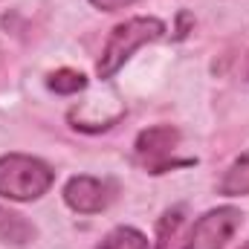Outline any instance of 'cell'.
I'll list each match as a JSON object with an SVG mask.
<instances>
[{
	"label": "cell",
	"instance_id": "1",
	"mask_svg": "<svg viewBox=\"0 0 249 249\" xmlns=\"http://www.w3.org/2000/svg\"><path fill=\"white\" fill-rule=\"evenodd\" d=\"M165 32L168 29H165V23L160 18H130V20L119 23L110 32V38L105 41V47H102V55H99V64H96V75L99 78H113L139 47L165 38Z\"/></svg>",
	"mask_w": 249,
	"mask_h": 249
},
{
	"label": "cell",
	"instance_id": "2",
	"mask_svg": "<svg viewBox=\"0 0 249 249\" xmlns=\"http://www.w3.org/2000/svg\"><path fill=\"white\" fill-rule=\"evenodd\" d=\"M55 183V171L29 154H3L0 157V197L29 203L44 197Z\"/></svg>",
	"mask_w": 249,
	"mask_h": 249
},
{
	"label": "cell",
	"instance_id": "3",
	"mask_svg": "<svg viewBox=\"0 0 249 249\" xmlns=\"http://www.w3.org/2000/svg\"><path fill=\"white\" fill-rule=\"evenodd\" d=\"M180 151V130L174 124H154L136 136L133 157L148 174H165L183 165H194V160H177Z\"/></svg>",
	"mask_w": 249,
	"mask_h": 249
},
{
	"label": "cell",
	"instance_id": "4",
	"mask_svg": "<svg viewBox=\"0 0 249 249\" xmlns=\"http://www.w3.org/2000/svg\"><path fill=\"white\" fill-rule=\"evenodd\" d=\"M241 220H244V214L235 206L209 209L206 214H200L194 220V226L188 229L180 249H223L232 241V235L241 229Z\"/></svg>",
	"mask_w": 249,
	"mask_h": 249
},
{
	"label": "cell",
	"instance_id": "5",
	"mask_svg": "<svg viewBox=\"0 0 249 249\" xmlns=\"http://www.w3.org/2000/svg\"><path fill=\"white\" fill-rule=\"evenodd\" d=\"M113 191L107 180L90 177V174H78L64 186V203L75 212V214H99L113 203Z\"/></svg>",
	"mask_w": 249,
	"mask_h": 249
},
{
	"label": "cell",
	"instance_id": "6",
	"mask_svg": "<svg viewBox=\"0 0 249 249\" xmlns=\"http://www.w3.org/2000/svg\"><path fill=\"white\" fill-rule=\"evenodd\" d=\"M0 241L9 247H26L35 241V226L23 214L0 206Z\"/></svg>",
	"mask_w": 249,
	"mask_h": 249
},
{
	"label": "cell",
	"instance_id": "7",
	"mask_svg": "<svg viewBox=\"0 0 249 249\" xmlns=\"http://www.w3.org/2000/svg\"><path fill=\"white\" fill-rule=\"evenodd\" d=\"M217 191L226 194V197H244V194H249V151H244L226 168V174L217 183Z\"/></svg>",
	"mask_w": 249,
	"mask_h": 249
},
{
	"label": "cell",
	"instance_id": "8",
	"mask_svg": "<svg viewBox=\"0 0 249 249\" xmlns=\"http://www.w3.org/2000/svg\"><path fill=\"white\" fill-rule=\"evenodd\" d=\"M99 249H151V241L133 226H116L102 238Z\"/></svg>",
	"mask_w": 249,
	"mask_h": 249
},
{
	"label": "cell",
	"instance_id": "9",
	"mask_svg": "<svg viewBox=\"0 0 249 249\" xmlns=\"http://www.w3.org/2000/svg\"><path fill=\"white\" fill-rule=\"evenodd\" d=\"M47 87L55 90V93H61V96H72V93H78V90L87 87V78L81 72H75V70H55L47 78Z\"/></svg>",
	"mask_w": 249,
	"mask_h": 249
},
{
	"label": "cell",
	"instance_id": "10",
	"mask_svg": "<svg viewBox=\"0 0 249 249\" xmlns=\"http://www.w3.org/2000/svg\"><path fill=\"white\" fill-rule=\"evenodd\" d=\"M180 223H183V209H180V206L162 214V220H160V226H157V241H160L157 249H168L171 238H174V232L180 229Z\"/></svg>",
	"mask_w": 249,
	"mask_h": 249
},
{
	"label": "cell",
	"instance_id": "11",
	"mask_svg": "<svg viewBox=\"0 0 249 249\" xmlns=\"http://www.w3.org/2000/svg\"><path fill=\"white\" fill-rule=\"evenodd\" d=\"M96 9H102V12H119V9H127V6H133V3H139V0H90Z\"/></svg>",
	"mask_w": 249,
	"mask_h": 249
},
{
	"label": "cell",
	"instance_id": "12",
	"mask_svg": "<svg viewBox=\"0 0 249 249\" xmlns=\"http://www.w3.org/2000/svg\"><path fill=\"white\" fill-rule=\"evenodd\" d=\"M244 81H247V87H249V55H247V64H244Z\"/></svg>",
	"mask_w": 249,
	"mask_h": 249
},
{
	"label": "cell",
	"instance_id": "13",
	"mask_svg": "<svg viewBox=\"0 0 249 249\" xmlns=\"http://www.w3.org/2000/svg\"><path fill=\"white\" fill-rule=\"evenodd\" d=\"M241 249H249V238H247V241H244V247H241Z\"/></svg>",
	"mask_w": 249,
	"mask_h": 249
}]
</instances>
